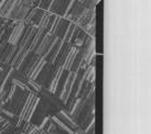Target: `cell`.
<instances>
[{
	"label": "cell",
	"instance_id": "cell-11",
	"mask_svg": "<svg viewBox=\"0 0 151 134\" xmlns=\"http://www.w3.org/2000/svg\"><path fill=\"white\" fill-rule=\"evenodd\" d=\"M12 84L14 85L16 87H19V88L21 89V90H25V89H27V90H29V88H28V87H27V86H25L23 83H21L20 80L16 79V78H13V79H12Z\"/></svg>",
	"mask_w": 151,
	"mask_h": 134
},
{
	"label": "cell",
	"instance_id": "cell-4",
	"mask_svg": "<svg viewBox=\"0 0 151 134\" xmlns=\"http://www.w3.org/2000/svg\"><path fill=\"white\" fill-rule=\"evenodd\" d=\"M59 117L67 126L71 128L72 130H76V129L78 128V126H77V123H76V121L74 120V118H73V115H72L71 113H67L66 111L62 110V111H60Z\"/></svg>",
	"mask_w": 151,
	"mask_h": 134
},
{
	"label": "cell",
	"instance_id": "cell-7",
	"mask_svg": "<svg viewBox=\"0 0 151 134\" xmlns=\"http://www.w3.org/2000/svg\"><path fill=\"white\" fill-rule=\"evenodd\" d=\"M49 44H50V34L47 33V34H45V36H43L42 41L40 42L39 46L37 47L35 55H41V56H42V55L44 54V52L46 51V48H47Z\"/></svg>",
	"mask_w": 151,
	"mask_h": 134
},
{
	"label": "cell",
	"instance_id": "cell-9",
	"mask_svg": "<svg viewBox=\"0 0 151 134\" xmlns=\"http://www.w3.org/2000/svg\"><path fill=\"white\" fill-rule=\"evenodd\" d=\"M52 120H53V121L55 122V125H58L60 128V129H63V130L65 131L66 133H68V134H74V130H72L70 126H67L66 124H65V123H64V122L62 121V120H61V119H60L59 117H56V115H55V117L52 118Z\"/></svg>",
	"mask_w": 151,
	"mask_h": 134
},
{
	"label": "cell",
	"instance_id": "cell-5",
	"mask_svg": "<svg viewBox=\"0 0 151 134\" xmlns=\"http://www.w3.org/2000/svg\"><path fill=\"white\" fill-rule=\"evenodd\" d=\"M63 71H64V68L62 67V65L60 64L59 67H58V71H55L54 76H53V79L51 81V85H50V90L51 92H55V90L58 89L59 87V84H60V80L62 78V75H63Z\"/></svg>",
	"mask_w": 151,
	"mask_h": 134
},
{
	"label": "cell",
	"instance_id": "cell-8",
	"mask_svg": "<svg viewBox=\"0 0 151 134\" xmlns=\"http://www.w3.org/2000/svg\"><path fill=\"white\" fill-rule=\"evenodd\" d=\"M39 101H40V99H39L38 97H35V99L32 101V103H31V105H30L29 109H28V112H27V114H25V118H24L25 122H30L31 118H32V115H33L34 111H35L37 107H38Z\"/></svg>",
	"mask_w": 151,
	"mask_h": 134
},
{
	"label": "cell",
	"instance_id": "cell-1",
	"mask_svg": "<svg viewBox=\"0 0 151 134\" xmlns=\"http://www.w3.org/2000/svg\"><path fill=\"white\" fill-rule=\"evenodd\" d=\"M23 30H24V22H19L14 26V29L12 30V32L8 38V42L10 45H17L18 41L20 40L22 33H23Z\"/></svg>",
	"mask_w": 151,
	"mask_h": 134
},
{
	"label": "cell",
	"instance_id": "cell-14",
	"mask_svg": "<svg viewBox=\"0 0 151 134\" xmlns=\"http://www.w3.org/2000/svg\"><path fill=\"white\" fill-rule=\"evenodd\" d=\"M1 71H2V67L0 66V73H1Z\"/></svg>",
	"mask_w": 151,
	"mask_h": 134
},
{
	"label": "cell",
	"instance_id": "cell-13",
	"mask_svg": "<svg viewBox=\"0 0 151 134\" xmlns=\"http://www.w3.org/2000/svg\"><path fill=\"white\" fill-rule=\"evenodd\" d=\"M4 121H6V119H4V117H1V115H0V124H1L2 122H4Z\"/></svg>",
	"mask_w": 151,
	"mask_h": 134
},
{
	"label": "cell",
	"instance_id": "cell-2",
	"mask_svg": "<svg viewBox=\"0 0 151 134\" xmlns=\"http://www.w3.org/2000/svg\"><path fill=\"white\" fill-rule=\"evenodd\" d=\"M77 54H78V48H77L76 46H72L70 52H68L66 54V56L64 57L63 64H61L62 67L64 68V71H70V69H71V67L73 66L74 61H75Z\"/></svg>",
	"mask_w": 151,
	"mask_h": 134
},
{
	"label": "cell",
	"instance_id": "cell-10",
	"mask_svg": "<svg viewBox=\"0 0 151 134\" xmlns=\"http://www.w3.org/2000/svg\"><path fill=\"white\" fill-rule=\"evenodd\" d=\"M28 84H29V86L33 89L34 91H37V92H40L41 91V89H42L41 88V86H40L34 79H32V78H29V79H28Z\"/></svg>",
	"mask_w": 151,
	"mask_h": 134
},
{
	"label": "cell",
	"instance_id": "cell-6",
	"mask_svg": "<svg viewBox=\"0 0 151 134\" xmlns=\"http://www.w3.org/2000/svg\"><path fill=\"white\" fill-rule=\"evenodd\" d=\"M46 64V59L45 57H43L41 56L39 61H37V63L34 64L33 68H32V71H31V74H30V77L29 78H32V79H35L39 75H40V73L42 71L43 67L45 66Z\"/></svg>",
	"mask_w": 151,
	"mask_h": 134
},
{
	"label": "cell",
	"instance_id": "cell-12",
	"mask_svg": "<svg viewBox=\"0 0 151 134\" xmlns=\"http://www.w3.org/2000/svg\"><path fill=\"white\" fill-rule=\"evenodd\" d=\"M16 89H17V87L14 86V85H12L11 86V89H10V92L8 93V96H7V99H6V102H8V101H10L11 99H12V96L14 95V91H16Z\"/></svg>",
	"mask_w": 151,
	"mask_h": 134
},
{
	"label": "cell",
	"instance_id": "cell-3",
	"mask_svg": "<svg viewBox=\"0 0 151 134\" xmlns=\"http://www.w3.org/2000/svg\"><path fill=\"white\" fill-rule=\"evenodd\" d=\"M35 97H37L35 96V92H32V93H30L29 96L27 97V100H25V102L22 105V110L20 114H19V118H18V124H21L22 122L24 121V118L27 112H28V109H29V107L32 103V101L35 99Z\"/></svg>",
	"mask_w": 151,
	"mask_h": 134
},
{
	"label": "cell",
	"instance_id": "cell-15",
	"mask_svg": "<svg viewBox=\"0 0 151 134\" xmlns=\"http://www.w3.org/2000/svg\"><path fill=\"white\" fill-rule=\"evenodd\" d=\"M80 1H81V2H84L85 0H80Z\"/></svg>",
	"mask_w": 151,
	"mask_h": 134
}]
</instances>
